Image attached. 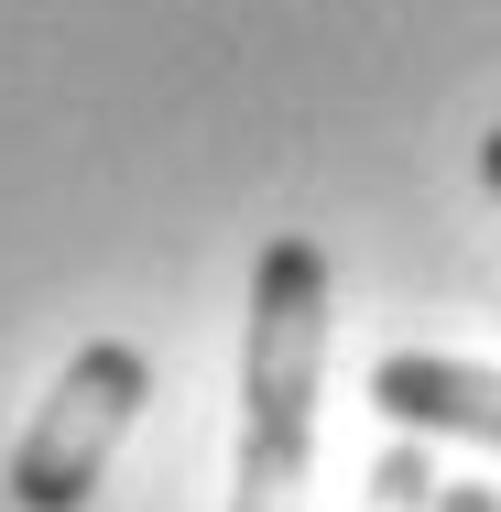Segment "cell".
I'll return each mask as SVG.
<instances>
[{"label": "cell", "instance_id": "4", "mask_svg": "<svg viewBox=\"0 0 501 512\" xmlns=\"http://www.w3.org/2000/svg\"><path fill=\"white\" fill-rule=\"evenodd\" d=\"M360 512H436V458H425V436H393V447H382Z\"/></svg>", "mask_w": 501, "mask_h": 512}, {"label": "cell", "instance_id": "6", "mask_svg": "<svg viewBox=\"0 0 501 512\" xmlns=\"http://www.w3.org/2000/svg\"><path fill=\"white\" fill-rule=\"evenodd\" d=\"M480 175H491V197H501V120L480 131Z\"/></svg>", "mask_w": 501, "mask_h": 512}, {"label": "cell", "instance_id": "1", "mask_svg": "<svg viewBox=\"0 0 501 512\" xmlns=\"http://www.w3.org/2000/svg\"><path fill=\"white\" fill-rule=\"evenodd\" d=\"M316 404H327V251L284 229L251 262L240 316V458L229 512H305L316 491Z\"/></svg>", "mask_w": 501, "mask_h": 512}, {"label": "cell", "instance_id": "3", "mask_svg": "<svg viewBox=\"0 0 501 512\" xmlns=\"http://www.w3.org/2000/svg\"><path fill=\"white\" fill-rule=\"evenodd\" d=\"M371 404L403 436H469L501 447V371L491 360H447V349H382L371 360Z\"/></svg>", "mask_w": 501, "mask_h": 512}, {"label": "cell", "instance_id": "2", "mask_svg": "<svg viewBox=\"0 0 501 512\" xmlns=\"http://www.w3.org/2000/svg\"><path fill=\"white\" fill-rule=\"evenodd\" d=\"M142 404H153V360H142L131 338H88V349L44 382L33 425L11 436L0 491L22 512H88V491H99V469L120 458V436L142 425Z\"/></svg>", "mask_w": 501, "mask_h": 512}, {"label": "cell", "instance_id": "5", "mask_svg": "<svg viewBox=\"0 0 501 512\" xmlns=\"http://www.w3.org/2000/svg\"><path fill=\"white\" fill-rule=\"evenodd\" d=\"M436 512H501L491 480H436Z\"/></svg>", "mask_w": 501, "mask_h": 512}]
</instances>
